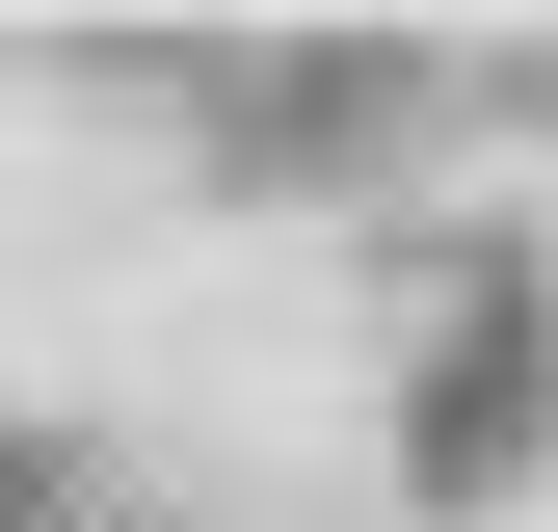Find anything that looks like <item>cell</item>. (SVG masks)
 Listing matches in <instances>:
<instances>
[{"instance_id":"6da1fadb","label":"cell","mask_w":558,"mask_h":532,"mask_svg":"<svg viewBox=\"0 0 558 532\" xmlns=\"http://www.w3.org/2000/svg\"><path fill=\"white\" fill-rule=\"evenodd\" d=\"M373 293H399V426H373V480L426 506V532L532 506V480H558V240L452 186V214L373 240Z\"/></svg>"}]
</instances>
